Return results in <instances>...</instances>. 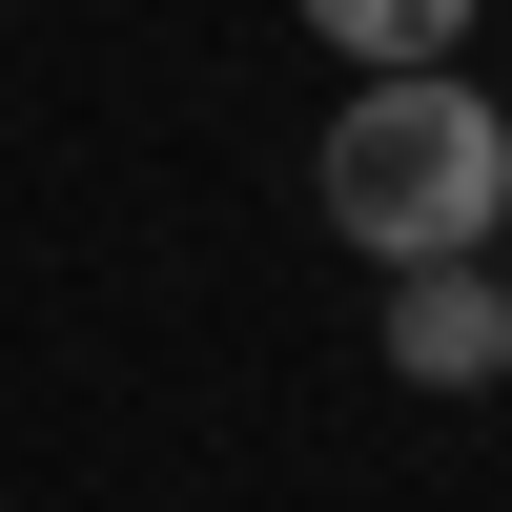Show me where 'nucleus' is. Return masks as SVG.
I'll return each mask as SVG.
<instances>
[{
  "mask_svg": "<svg viewBox=\"0 0 512 512\" xmlns=\"http://www.w3.org/2000/svg\"><path fill=\"white\" fill-rule=\"evenodd\" d=\"M512 226V103L472 62L451 82H349L328 103V246H369V267H492Z\"/></svg>",
  "mask_w": 512,
  "mask_h": 512,
  "instance_id": "obj_1",
  "label": "nucleus"
},
{
  "mask_svg": "<svg viewBox=\"0 0 512 512\" xmlns=\"http://www.w3.org/2000/svg\"><path fill=\"white\" fill-rule=\"evenodd\" d=\"M390 369H410V390H492V369H512V287L492 267H410L390 287Z\"/></svg>",
  "mask_w": 512,
  "mask_h": 512,
  "instance_id": "obj_2",
  "label": "nucleus"
},
{
  "mask_svg": "<svg viewBox=\"0 0 512 512\" xmlns=\"http://www.w3.org/2000/svg\"><path fill=\"white\" fill-rule=\"evenodd\" d=\"M451 41H472L451 0H328V62L349 82H451Z\"/></svg>",
  "mask_w": 512,
  "mask_h": 512,
  "instance_id": "obj_3",
  "label": "nucleus"
},
{
  "mask_svg": "<svg viewBox=\"0 0 512 512\" xmlns=\"http://www.w3.org/2000/svg\"><path fill=\"white\" fill-rule=\"evenodd\" d=\"M492 287H512V226H492Z\"/></svg>",
  "mask_w": 512,
  "mask_h": 512,
  "instance_id": "obj_4",
  "label": "nucleus"
}]
</instances>
